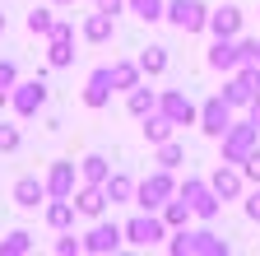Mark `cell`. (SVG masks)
Returning <instances> with one entry per match:
<instances>
[{"label": "cell", "instance_id": "obj_1", "mask_svg": "<svg viewBox=\"0 0 260 256\" xmlns=\"http://www.w3.org/2000/svg\"><path fill=\"white\" fill-rule=\"evenodd\" d=\"M162 19H172L181 33H200V28H209V10L200 5V0H172V5L162 10Z\"/></svg>", "mask_w": 260, "mask_h": 256}, {"label": "cell", "instance_id": "obj_2", "mask_svg": "<svg viewBox=\"0 0 260 256\" xmlns=\"http://www.w3.org/2000/svg\"><path fill=\"white\" fill-rule=\"evenodd\" d=\"M200 126H205V135H228V131H233V103L209 98L205 112H200Z\"/></svg>", "mask_w": 260, "mask_h": 256}, {"label": "cell", "instance_id": "obj_3", "mask_svg": "<svg viewBox=\"0 0 260 256\" xmlns=\"http://www.w3.org/2000/svg\"><path fill=\"white\" fill-rule=\"evenodd\" d=\"M121 233H125V242H135V247H153V242H162V223L153 214H140V219H130Z\"/></svg>", "mask_w": 260, "mask_h": 256}, {"label": "cell", "instance_id": "obj_4", "mask_svg": "<svg viewBox=\"0 0 260 256\" xmlns=\"http://www.w3.org/2000/svg\"><path fill=\"white\" fill-rule=\"evenodd\" d=\"M10 103H14V112H19V117H38V107L47 103V84H42V79L19 84V93H14Z\"/></svg>", "mask_w": 260, "mask_h": 256}, {"label": "cell", "instance_id": "obj_5", "mask_svg": "<svg viewBox=\"0 0 260 256\" xmlns=\"http://www.w3.org/2000/svg\"><path fill=\"white\" fill-rule=\"evenodd\" d=\"M42 201H47V182H38V177H19V182H14V205L38 210Z\"/></svg>", "mask_w": 260, "mask_h": 256}, {"label": "cell", "instance_id": "obj_6", "mask_svg": "<svg viewBox=\"0 0 260 256\" xmlns=\"http://www.w3.org/2000/svg\"><path fill=\"white\" fill-rule=\"evenodd\" d=\"M121 238H125V233L116 229V223H98V229L84 238V251H116V247H121Z\"/></svg>", "mask_w": 260, "mask_h": 256}, {"label": "cell", "instance_id": "obj_7", "mask_svg": "<svg viewBox=\"0 0 260 256\" xmlns=\"http://www.w3.org/2000/svg\"><path fill=\"white\" fill-rule=\"evenodd\" d=\"M168 191H172V177H168V168H162V173H153V177L140 186V205H144V210L162 205V196H168Z\"/></svg>", "mask_w": 260, "mask_h": 256}, {"label": "cell", "instance_id": "obj_8", "mask_svg": "<svg viewBox=\"0 0 260 256\" xmlns=\"http://www.w3.org/2000/svg\"><path fill=\"white\" fill-rule=\"evenodd\" d=\"M107 98H112V75L107 70H93V79L84 89V103L88 107H107Z\"/></svg>", "mask_w": 260, "mask_h": 256}, {"label": "cell", "instance_id": "obj_9", "mask_svg": "<svg viewBox=\"0 0 260 256\" xmlns=\"http://www.w3.org/2000/svg\"><path fill=\"white\" fill-rule=\"evenodd\" d=\"M47 196H75V163H56V168H51Z\"/></svg>", "mask_w": 260, "mask_h": 256}, {"label": "cell", "instance_id": "obj_10", "mask_svg": "<svg viewBox=\"0 0 260 256\" xmlns=\"http://www.w3.org/2000/svg\"><path fill=\"white\" fill-rule=\"evenodd\" d=\"M209 28H214L218 38H233L237 28H242V10H237V5H223V10H214V14H209Z\"/></svg>", "mask_w": 260, "mask_h": 256}, {"label": "cell", "instance_id": "obj_11", "mask_svg": "<svg viewBox=\"0 0 260 256\" xmlns=\"http://www.w3.org/2000/svg\"><path fill=\"white\" fill-rule=\"evenodd\" d=\"M75 210H79V214H88V219H98V214H103V210H107V191L88 182V186L79 191V201H75Z\"/></svg>", "mask_w": 260, "mask_h": 256}, {"label": "cell", "instance_id": "obj_12", "mask_svg": "<svg viewBox=\"0 0 260 256\" xmlns=\"http://www.w3.org/2000/svg\"><path fill=\"white\" fill-rule=\"evenodd\" d=\"M186 201H190L195 214H205V219H214V210H218V196H214V191H205L200 182H190V186H186Z\"/></svg>", "mask_w": 260, "mask_h": 256}, {"label": "cell", "instance_id": "obj_13", "mask_svg": "<svg viewBox=\"0 0 260 256\" xmlns=\"http://www.w3.org/2000/svg\"><path fill=\"white\" fill-rule=\"evenodd\" d=\"M209 66H214V70H237V66H242V56H237V47L228 42V38H218L214 51H209Z\"/></svg>", "mask_w": 260, "mask_h": 256}, {"label": "cell", "instance_id": "obj_14", "mask_svg": "<svg viewBox=\"0 0 260 256\" xmlns=\"http://www.w3.org/2000/svg\"><path fill=\"white\" fill-rule=\"evenodd\" d=\"M162 117H168L172 126H181V121L195 117V107H190V98H181V93H168V98H162Z\"/></svg>", "mask_w": 260, "mask_h": 256}, {"label": "cell", "instance_id": "obj_15", "mask_svg": "<svg viewBox=\"0 0 260 256\" xmlns=\"http://www.w3.org/2000/svg\"><path fill=\"white\" fill-rule=\"evenodd\" d=\"M209 182H214V196H218V201H233L237 191H242V177H237L233 168H218V173H214Z\"/></svg>", "mask_w": 260, "mask_h": 256}, {"label": "cell", "instance_id": "obj_16", "mask_svg": "<svg viewBox=\"0 0 260 256\" xmlns=\"http://www.w3.org/2000/svg\"><path fill=\"white\" fill-rule=\"evenodd\" d=\"M103 191H107V201H112V205H121V201L135 196V182H130L125 173H116V177H107V182H103Z\"/></svg>", "mask_w": 260, "mask_h": 256}, {"label": "cell", "instance_id": "obj_17", "mask_svg": "<svg viewBox=\"0 0 260 256\" xmlns=\"http://www.w3.org/2000/svg\"><path fill=\"white\" fill-rule=\"evenodd\" d=\"M84 38H88V42H107V38H112V14L98 10V14L84 23Z\"/></svg>", "mask_w": 260, "mask_h": 256}, {"label": "cell", "instance_id": "obj_18", "mask_svg": "<svg viewBox=\"0 0 260 256\" xmlns=\"http://www.w3.org/2000/svg\"><path fill=\"white\" fill-rule=\"evenodd\" d=\"M140 70L144 75H162V70H168V51H162V47H144L140 51Z\"/></svg>", "mask_w": 260, "mask_h": 256}, {"label": "cell", "instance_id": "obj_19", "mask_svg": "<svg viewBox=\"0 0 260 256\" xmlns=\"http://www.w3.org/2000/svg\"><path fill=\"white\" fill-rule=\"evenodd\" d=\"M23 251H32V233H23V229H14L0 242V256H23Z\"/></svg>", "mask_w": 260, "mask_h": 256}, {"label": "cell", "instance_id": "obj_20", "mask_svg": "<svg viewBox=\"0 0 260 256\" xmlns=\"http://www.w3.org/2000/svg\"><path fill=\"white\" fill-rule=\"evenodd\" d=\"M168 135H172V121H168V117H153V112H149V117H144V140L162 145Z\"/></svg>", "mask_w": 260, "mask_h": 256}, {"label": "cell", "instance_id": "obj_21", "mask_svg": "<svg viewBox=\"0 0 260 256\" xmlns=\"http://www.w3.org/2000/svg\"><path fill=\"white\" fill-rule=\"evenodd\" d=\"M158 107V93H149V89H130V112L135 117H149Z\"/></svg>", "mask_w": 260, "mask_h": 256}, {"label": "cell", "instance_id": "obj_22", "mask_svg": "<svg viewBox=\"0 0 260 256\" xmlns=\"http://www.w3.org/2000/svg\"><path fill=\"white\" fill-rule=\"evenodd\" d=\"M84 177H88L93 186H103V182H107V158H103V154H88V158H84Z\"/></svg>", "mask_w": 260, "mask_h": 256}, {"label": "cell", "instance_id": "obj_23", "mask_svg": "<svg viewBox=\"0 0 260 256\" xmlns=\"http://www.w3.org/2000/svg\"><path fill=\"white\" fill-rule=\"evenodd\" d=\"M125 5L135 10V19H144V23L162 19V0H125Z\"/></svg>", "mask_w": 260, "mask_h": 256}, {"label": "cell", "instance_id": "obj_24", "mask_svg": "<svg viewBox=\"0 0 260 256\" xmlns=\"http://www.w3.org/2000/svg\"><path fill=\"white\" fill-rule=\"evenodd\" d=\"M107 75H112V89H135V75H140V66H112Z\"/></svg>", "mask_w": 260, "mask_h": 256}, {"label": "cell", "instance_id": "obj_25", "mask_svg": "<svg viewBox=\"0 0 260 256\" xmlns=\"http://www.w3.org/2000/svg\"><path fill=\"white\" fill-rule=\"evenodd\" d=\"M158 163L168 168V173H172V168H181V145H168V140H162V149H158Z\"/></svg>", "mask_w": 260, "mask_h": 256}, {"label": "cell", "instance_id": "obj_26", "mask_svg": "<svg viewBox=\"0 0 260 256\" xmlns=\"http://www.w3.org/2000/svg\"><path fill=\"white\" fill-rule=\"evenodd\" d=\"M28 33H51V10H32L28 14Z\"/></svg>", "mask_w": 260, "mask_h": 256}, {"label": "cell", "instance_id": "obj_27", "mask_svg": "<svg viewBox=\"0 0 260 256\" xmlns=\"http://www.w3.org/2000/svg\"><path fill=\"white\" fill-rule=\"evenodd\" d=\"M186 214H190V205H186V201H172L168 210H162V219H168V223H186Z\"/></svg>", "mask_w": 260, "mask_h": 256}, {"label": "cell", "instance_id": "obj_28", "mask_svg": "<svg viewBox=\"0 0 260 256\" xmlns=\"http://www.w3.org/2000/svg\"><path fill=\"white\" fill-rule=\"evenodd\" d=\"M19 149V131L14 126H0V154H14Z\"/></svg>", "mask_w": 260, "mask_h": 256}, {"label": "cell", "instance_id": "obj_29", "mask_svg": "<svg viewBox=\"0 0 260 256\" xmlns=\"http://www.w3.org/2000/svg\"><path fill=\"white\" fill-rule=\"evenodd\" d=\"M56 251H60V256H70V251H84V242H79L75 233H65V238L56 242Z\"/></svg>", "mask_w": 260, "mask_h": 256}, {"label": "cell", "instance_id": "obj_30", "mask_svg": "<svg viewBox=\"0 0 260 256\" xmlns=\"http://www.w3.org/2000/svg\"><path fill=\"white\" fill-rule=\"evenodd\" d=\"M98 10H103V14H112V19H116V14L125 10V0H98Z\"/></svg>", "mask_w": 260, "mask_h": 256}, {"label": "cell", "instance_id": "obj_31", "mask_svg": "<svg viewBox=\"0 0 260 256\" xmlns=\"http://www.w3.org/2000/svg\"><path fill=\"white\" fill-rule=\"evenodd\" d=\"M246 177L260 182V154H246Z\"/></svg>", "mask_w": 260, "mask_h": 256}, {"label": "cell", "instance_id": "obj_32", "mask_svg": "<svg viewBox=\"0 0 260 256\" xmlns=\"http://www.w3.org/2000/svg\"><path fill=\"white\" fill-rule=\"evenodd\" d=\"M246 219H255V223H260V191H255V196L246 201Z\"/></svg>", "mask_w": 260, "mask_h": 256}, {"label": "cell", "instance_id": "obj_33", "mask_svg": "<svg viewBox=\"0 0 260 256\" xmlns=\"http://www.w3.org/2000/svg\"><path fill=\"white\" fill-rule=\"evenodd\" d=\"M251 126L260 131V98H251Z\"/></svg>", "mask_w": 260, "mask_h": 256}, {"label": "cell", "instance_id": "obj_34", "mask_svg": "<svg viewBox=\"0 0 260 256\" xmlns=\"http://www.w3.org/2000/svg\"><path fill=\"white\" fill-rule=\"evenodd\" d=\"M0 33H5V14H0Z\"/></svg>", "mask_w": 260, "mask_h": 256}, {"label": "cell", "instance_id": "obj_35", "mask_svg": "<svg viewBox=\"0 0 260 256\" xmlns=\"http://www.w3.org/2000/svg\"><path fill=\"white\" fill-rule=\"evenodd\" d=\"M56 5H70V0H56Z\"/></svg>", "mask_w": 260, "mask_h": 256}, {"label": "cell", "instance_id": "obj_36", "mask_svg": "<svg viewBox=\"0 0 260 256\" xmlns=\"http://www.w3.org/2000/svg\"><path fill=\"white\" fill-rule=\"evenodd\" d=\"M255 61H260V47H255Z\"/></svg>", "mask_w": 260, "mask_h": 256}]
</instances>
